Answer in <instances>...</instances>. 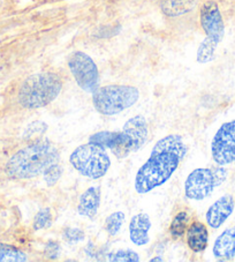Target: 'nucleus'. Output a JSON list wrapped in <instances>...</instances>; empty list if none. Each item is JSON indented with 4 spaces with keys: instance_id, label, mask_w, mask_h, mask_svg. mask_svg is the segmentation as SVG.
Here are the masks:
<instances>
[{
    "instance_id": "7",
    "label": "nucleus",
    "mask_w": 235,
    "mask_h": 262,
    "mask_svg": "<svg viewBox=\"0 0 235 262\" xmlns=\"http://www.w3.org/2000/svg\"><path fill=\"white\" fill-rule=\"evenodd\" d=\"M227 178V170L218 168H200L192 171L184 182V194L189 200H204Z\"/></svg>"
},
{
    "instance_id": "1",
    "label": "nucleus",
    "mask_w": 235,
    "mask_h": 262,
    "mask_svg": "<svg viewBox=\"0 0 235 262\" xmlns=\"http://www.w3.org/2000/svg\"><path fill=\"white\" fill-rule=\"evenodd\" d=\"M186 154L187 147L180 135L171 134L160 139L152 148L149 160L137 171L135 191L146 194L164 185L178 169Z\"/></svg>"
},
{
    "instance_id": "5",
    "label": "nucleus",
    "mask_w": 235,
    "mask_h": 262,
    "mask_svg": "<svg viewBox=\"0 0 235 262\" xmlns=\"http://www.w3.org/2000/svg\"><path fill=\"white\" fill-rule=\"evenodd\" d=\"M136 87L127 84H108L98 87L92 93V104L99 114L115 116L129 109L138 101Z\"/></svg>"
},
{
    "instance_id": "14",
    "label": "nucleus",
    "mask_w": 235,
    "mask_h": 262,
    "mask_svg": "<svg viewBox=\"0 0 235 262\" xmlns=\"http://www.w3.org/2000/svg\"><path fill=\"white\" fill-rule=\"evenodd\" d=\"M101 206V188L97 186L89 187L87 191L81 194L78 213L88 219H93L97 215Z\"/></svg>"
},
{
    "instance_id": "18",
    "label": "nucleus",
    "mask_w": 235,
    "mask_h": 262,
    "mask_svg": "<svg viewBox=\"0 0 235 262\" xmlns=\"http://www.w3.org/2000/svg\"><path fill=\"white\" fill-rule=\"evenodd\" d=\"M189 215L186 211H180L174 216L170 225V232L174 239H180L184 236L189 227Z\"/></svg>"
},
{
    "instance_id": "16",
    "label": "nucleus",
    "mask_w": 235,
    "mask_h": 262,
    "mask_svg": "<svg viewBox=\"0 0 235 262\" xmlns=\"http://www.w3.org/2000/svg\"><path fill=\"white\" fill-rule=\"evenodd\" d=\"M119 140V132L115 130H102L89 137V142L95 143L105 149H114Z\"/></svg>"
},
{
    "instance_id": "13",
    "label": "nucleus",
    "mask_w": 235,
    "mask_h": 262,
    "mask_svg": "<svg viewBox=\"0 0 235 262\" xmlns=\"http://www.w3.org/2000/svg\"><path fill=\"white\" fill-rule=\"evenodd\" d=\"M217 259L232 260L235 257V227L226 229L216 239L212 248Z\"/></svg>"
},
{
    "instance_id": "22",
    "label": "nucleus",
    "mask_w": 235,
    "mask_h": 262,
    "mask_svg": "<svg viewBox=\"0 0 235 262\" xmlns=\"http://www.w3.org/2000/svg\"><path fill=\"white\" fill-rule=\"evenodd\" d=\"M107 260L112 262H138L139 255L132 250H120L108 254Z\"/></svg>"
},
{
    "instance_id": "10",
    "label": "nucleus",
    "mask_w": 235,
    "mask_h": 262,
    "mask_svg": "<svg viewBox=\"0 0 235 262\" xmlns=\"http://www.w3.org/2000/svg\"><path fill=\"white\" fill-rule=\"evenodd\" d=\"M234 207L235 201L233 195L225 194L219 198L218 200L212 203L206 211L205 220L207 225L211 229H219L226 222V220L232 215Z\"/></svg>"
},
{
    "instance_id": "12",
    "label": "nucleus",
    "mask_w": 235,
    "mask_h": 262,
    "mask_svg": "<svg viewBox=\"0 0 235 262\" xmlns=\"http://www.w3.org/2000/svg\"><path fill=\"white\" fill-rule=\"evenodd\" d=\"M151 228V220L146 213H139L133 216L129 223L130 241L136 246L147 245L150 241L149 231Z\"/></svg>"
},
{
    "instance_id": "4",
    "label": "nucleus",
    "mask_w": 235,
    "mask_h": 262,
    "mask_svg": "<svg viewBox=\"0 0 235 262\" xmlns=\"http://www.w3.org/2000/svg\"><path fill=\"white\" fill-rule=\"evenodd\" d=\"M200 22L206 37L200 44L196 60L200 64H207L216 58V50L225 36V25L218 4L207 0L200 10Z\"/></svg>"
},
{
    "instance_id": "11",
    "label": "nucleus",
    "mask_w": 235,
    "mask_h": 262,
    "mask_svg": "<svg viewBox=\"0 0 235 262\" xmlns=\"http://www.w3.org/2000/svg\"><path fill=\"white\" fill-rule=\"evenodd\" d=\"M124 132L128 135L133 146V152H137L147 142L149 129L148 123L143 116L138 115L127 120L123 127Z\"/></svg>"
},
{
    "instance_id": "17",
    "label": "nucleus",
    "mask_w": 235,
    "mask_h": 262,
    "mask_svg": "<svg viewBox=\"0 0 235 262\" xmlns=\"http://www.w3.org/2000/svg\"><path fill=\"white\" fill-rule=\"evenodd\" d=\"M28 255L24 251L12 245L0 243V262H26Z\"/></svg>"
},
{
    "instance_id": "15",
    "label": "nucleus",
    "mask_w": 235,
    "mask_h": 262,
    "mask_svg": "<svg viewBox=\"0 0 235 262\" xmlns=\"http://www.w3.org/2000/svg\"><path fill=\"white\" fill-rule=\"evenodd\" d=\"M186 238L188 247L193 252H203L207 246V242H209V231H207L206 225L202 222H198V221L189 224L186 231Z\"/></svg>"
},
{
    "instance_id": "21",
    "label": "nucleus",
    "mask_w": 235,
    "mask_h": 262,
    "mask_svg": "<svg viewBox=\"0 0 235 262\" xmlns=\"http://www.w3.org/2000/svg\"><path fill=\"white\" fill-rule=\"evenodd\" d=\"M53 223V215H52V210L50 208H43L40 209L37 214H36L35 219H34V224L33 228L36 231L38 230H44V229H49L51 227Z\"/></svg>"
},
{
    "instance_id": "9",
    "label": "nucleus",
    "mask_w": 235,
    "mask_h": 262,
    "mask_svg": "<svg viewBox=\"0 0 235 262\" xmlns=\"http://www.w3.org/2000/svg\"><path fill=\"white\" fill-rule=\"evenodd\" d=\"M212 159L225 166L235 162V119L224 123L217 130L211 142Z\"/></svg>"
},
{
    "instance_id": "20",
    "label": "nucleus",
    "mask_w": 235,
    "mask_h": 262,
    "mask_svg": "<svg viewBox=\"0 0 235 262\" xmlns=\"http://www.w3.org/2000/svg\"><path fill=\"white\" fill-rule=\"evenodd\" d=\"M48 125L43 121H34L29 124L24 133V139L27 141H36V140L42 139L44 133L46 132Z\"/></svg>"
},
{
    "instance_id": "3",
    "label": "nucleus",
    "mask_w": 235,
    "mask_h": 262,
    "mask_svg": "<svg viewBox=\"0 0 235 262\" xmlns=\"http://www.w3.org/2000/svg\"><path fill=\"white\" fill-rule=\"evenodd\" d=\"M62 89V80L53 72H40L27 78L17 94V101L25 109L35 110L49 105Z\"/></svg>"
},
{
    "instance_id": "25",
    "label": "nucleus",
    "mask_w": 235,
    "mask_h": 262,
    "mask_svg": "<svg viewBox=\"0 0 235 262\" xmlns=\"http://www.w3.org/2000/svg\"><path fill=\"white\" fill-rule=\"evenodd\" d=\"M59 252H60V248H59L58 244L54 242H50L45 247V253H46L49 259H56L59 255Z\"/></svg>"
},
{
    "instance_id": "6",
    "label": "nucleus",
    "mask_w": 235,
    "mask_h": 262,
    "mask_svg": "<svg viewBox=\"0 0 235 262\" xmlns=\"http://www.w3.org/2000/svg\"><path fill=\"white\" fill-rule=\"evenodd\" d=\"M69 162L80 174L90 179L104 177L111 166L106 149L90 142L76 148L70 154Z\"/></svg>"
},
{
    "instance_id": "23",
    "label": "nucleus",
    "mask_w": 235,
    "mask_h": 262,
    "mask_svg": "<svg viewBox=\"0 0 235 262\" xmlns=\"http://www.w3.org/2000/svg\"><path fill=\"white\" fill-rule=\"evenodd\" d=\"M62 172H64V169H62V166L60 164H52L43 172L44 182L46 183L48 186H53V185H56L59 182V179L61 178Z\"/></svg>"
},
{
    "instance_id": "19",
    "label": "nucleus",
    "mask_w": 235,
    "mask_h": 262,
    "mask_svg": "<svg viewBox=\"0 0 235 262\" xmlns=\"http://www.w3.org/2000/svg\"><path fill=\"white\" fill-rule=\"evenodd\" d=\"M125 222V214L123 211H115L111 214L105 221V231L110 234L111 237L116 236L120 232L123 224Z\"/></svg>"
},
{
    "instance_id": "26",
    "label": "nucleus",
    "mask_w": 235,
    "mask_h": 262,
    "mask_svg": "<svg viewBox=\"0 0 235 262\" xmlns=\"http://www.w3.org/2000/svg\"><path fill=\"white\" fill-rule=\"evenodd\" d=\"M150 261L151 262H156V261H164V260H162L161 257H153V259H151Z\"/></svg>"
},
{
    "instance_id": "2",
    "label": "nucleus",
    "mask_w": 235,
    "mask_h": 262,
    "mask_svg": "<svg viewBox=\"0 0 235 262\" xmlns=\"http://www.w3.org/2000/svg\"><path fill=\"white\" fill-rule=\"evenodd\" d=\"M60 160L56 144L49 139H38L16 151L6 164V174L12 179H31L42 174Z\"/></svg>"
},
{
    "instance_id": "24",
    "label": "nucleus",
    "mask_w": 235,
    "mask_h": 262,
    "mask_svg": "<svg viewBox=\"0 0 235 262\" xmlns=\"http://www.w3.org/2000/svg\"><path fill=\"white\" fill-rule=\"evenodd\" d=\"M64 237L67 242L69 243H78L83 241L85 234L81 229L78 228H67L64 231Z\"/></svg>"
},
{
    "instance_id": "8",
    "label": "nucleus",
    "mask_w": 235,
    "mask_h": 262,
    "mask_svg": "<svg viewBox=\"0 0 235 262\" xmlns=\"http://www.w3.org/2000/svg\"><path fill=\"white\" fill-rule=\"evenodd\" d=\"M68 67L79 87L92 94L99 87V71L96 62L87 53L75 51L68 58Z\"/></svg>"
}]
</instances>
